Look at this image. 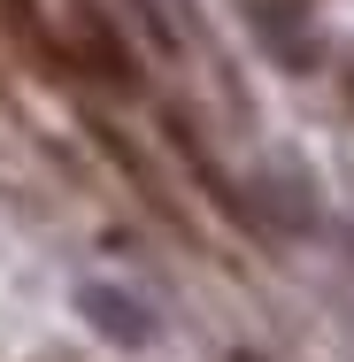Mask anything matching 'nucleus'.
Returning a JSON list of instances; mask_svg holds the SVG:
<instances>
[{
  "label": "nucleus",
  "instance_id": "1",
  "mask_svg": "<svg viewBox=\"0 0 354 362\" xmlns=\"http://www.w3.org/2000/svg\"><path fill=\"white\" fill-rule=\"evenodd\" d=\"M77 54H85L93 70L108 77L116 93H131V85H139V70H131V54H124V39H116V31H108V23H100L93 8H77Z\"/></svg>",
  "mask_w": 354,
  "mask_h": 362
}]
</instances>
